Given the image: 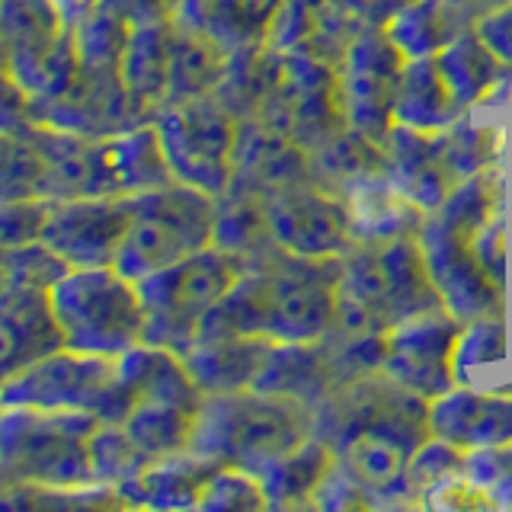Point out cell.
<instances>
[{"instance_id":"obj_1","label":"cell","mask_w":512,"mask_h":512,"mask_svg":"<svg viewBox=\"0 0 512 512\" xmlns=\"http://www.w3.org/2000/svg\"><path fill=\"white\" fill-rule=\"evenodd\" d=\"M420 244L445 304L461 320L503 314L506 301V224L503 167L493 164L458 183L429 212Z\"/></svg>"},{"instance_id":"obj_2","label":"cell","mask_w":512,"mask_h":512,"mask_svg":"<svg viewBox=\"0 0 512 512\" xmlns=\"http://www.w3.org/2000/svg\"><path fill=\"white\" fill-rule=\"evenodd\" d=\"M340 256H298L276 247L247 260L240 279L212 311L199 336H269L279 343L320 340L330 333L340 295Z\"/></svg>"},{"instance_id":"obj_3","label":"cell","mask_w":512,"mask_h":512,"mask_svg":"<svg viewBox=\"0 0 512 512\" xmlns=\"http://www.w3.org/2000/svg\"><path fill=\"white\" fill-rule=\"evenodd\" d=\"M314 436V410L288 394L234 391L208 394L192 452L260 474Z\"/></svg>"},{"instance_id":"obj_4","label":"cell","mask_w":512,"mask_h":512,"mask_svg":"<svg viewBox=\"0 0 512 512\" xmlns=\"http://www.w3.org/2000/svg\"><path fill=\"white\" fill-rule=\"evenodd\" d=\"M48 301L68 349L122 356L144 343L141 288L116 266H71L48 288Z\"/></svg>"},{"instance_id":"obj_5","label":"cell","mask_w":512,"mask_h":512,"mask_svg":"<svg viewBox=\"0 0 512 512\" xmlns=\"http://www.w3.org/2000/svg\"><path fill=\"white\" fill-rule=\"evenodd\" d=\"M93 413L0 407V468L39 490L93 487L90 436Z\"/></svg>"},{"instance_id":"obj_6","label":"cell","mask_w":512,"mask_h":512,"mask_svg":"<svg viewBox=\"0 0 512 512\" xmlns=\"http://www.w3.org/2000/svg\"><path fill=\"white\" fill-rule=\"evenodd\" d=\"M244 266L247 263L237 253L212 244L138 279L144 314H148L144 343L164 346L183 356L199 340L208 311L231 292Z\"/></svg>"},{"instance_id":"obj_7","label":"cell","mask_w":512,"mask_h":512,"mask_svg":"<svg viewBox=\"0 0 512 512\" xmlns=\"http://www.w3.org/2000/svg\"><path fill=\"white\" fill-rule=\"evenodd\" d=\"M132 221L116 256L128 279H144L189 253L215 244V196L173 180L128 196Z\"/></svg>"},{"instance_id":"obj_8","label":"cell","mask_w":512,"mask_h":512,"mask_svg":"<svg viewBox=\"0 0 512 512\" xmlns=\"http://www.w3.org/2000/svg\"><path fill=\"white\" fill-rule=\"evenodd\" d=\"M173 180L189 183L208 196H221L234 176V141L240 119L218 96L164 103L154 116Z\"/></svg>"},{"instance_id":"obj_9","label":"cell","mask_w":512,"mask_h":512,"mask_svg":"<svg viewBox=\"0 0 512 512\" xmlns=\"http://www.w3.org/2000/svg\"><path fill=\"white\" fill-rule=\"evenodd\" d=\"M119 381V356L61 346L0 381V407L93 413L106 420Z\"/></svg>"},{"instance_id":"obj_10","label":"cell","mask_w":512,"mask_h":512,"mask_svg":"<svg viewBox=\"0 0 512 512\" xmlns=\"http://www.w3.org/2000/svg\"><path fill=\"white\" fill-rule=\"evenodd\" d=\"M260 116L279 125L308 151L327 144L333 135L349 128L340 64H330L314 55L285 52L282 80Z\"/></svg>"},{"instance_id":"obj_11","label":"cell","mask_w":512,"mask_h":512,"mask_svg":"<svg viewBox=\"0 0 512 512\" xmlns=\"http://www.w3.org/2000/svg\"><path fill=\"white\" fill-rule=\"evenodd\" d=\"M407 61V48L391 36L388 26L365 23L340 64L349 125L381 144H388V135L397 122L394 109Z\"/></svg>"},{"instance_id":"obj_12","label":"cell","mask_w":512,"mask_h":512,"mask_svg":"<svg viewBox=\"0 0 512 512\" xmlns=\"http://www.w3.org/2000/svg\"><path fill=\"white\" fill-rule=\"evenodd\" d=\"M461 330L464 320L452 308L432 311L407 320V324L391 327L381 372L426 400L448 394L458 384L455 349L461 340Z\"/></svg>"},{"instance_id":"obj_13","label":"cell","mask_w":512,"mask_h":512,"mask_svg":"<svg viewBox=\"0 0 512 512\" xmlns=\"http://www.w3.org/2000/svg\"><path fill=\"white\" fill-rule=\"evenodd\" d=\"M128 221V196L48 199L39 240L68 266H116Z\"/></svg>"},{"instance_id":"obj_14","label":"cell","mask_w":512,"mask_h":512,"mask_svg":"<svg viewBox=\"0 0 512 512\" xmlns=\"http://www.w3.org/2000/svg\"><path fill=\"white\" fill-rule=\"evenodd\" d=\"M276 240L298 256H340L356 244L346 199L304 180L269 196Z\"/></svg>"},{"instance_id":"obj_15","label":"cell","mask_w":512,"mask_h":512,"mask_svg":"<svg viewBox=\"0 0 512 512\" xmlns=\"http://www.w3.org/2000/svg\"><path fill=\"white\" fill-rule=\"evenodd\" d=\"M167 183H173V170L154 122L90 138L87 196H138Z\"/></svg>"},{"instance_id":"obj_16","label":"cell","mask_w":512,"mask_h":512,"mask_svg":"<svg viewBox=\"0 0 512 512\" xmlns=\"http://www.w3.org/2000/svg\"><path fill=\"white\" fill-rule=\"evenodd\" d=\"M356 378H365V375L352 372V365L343 356L340 340L327 333V336H320V340L276 343L253 388L269 391V394H288L314 410L320 400H327L330 394L346 388V384Z\"/></svg>"},{"instance_id":"obj_17","label":"cell","mask_w":512,"mask_h":512,"mask_svg":"<svg viewBox=\"0 0 512 512\" xmlns=\"http://www.w3.org/2000/svg\"><path fill=\"white\" fill-rule=\"evenodd\" d=\"M61 346L64 340L52 314L48 288L7 279L0 282V381Z\"/></svg>"},{"instance_id":"obj_18","label":"cell","mask_w":512,"mask_h":512,"mask_svg":"<svg viewBox=\"0 0 512 512\" xmlns=\"http://www.w3.org/2000/svg\"><path fill=\"white\" fill-rule=\"evenodd\" d=\"M311 180V151L272 125L263 116L240 119L237 141H234V176L231 183L279 192L285 186H295Z\"/></svg>"},{"instance_id":"obj_19","label":"cell","mask_w":512,"mask_h":512,"mask_svg":"<svg viewBox=\"0 0 512 512\" xmlns=\"http://www.w3.org/2000/svg\"><path fill=\"white\" fill-rule=\"evenodd\" d=\"M388 151H391L394 180L404 186L426 212H436V208L452 196V189L464 183L445 128H439V132H423V128L394 122L388 135Z\"/></svg>"},{"instance_id":"obj_20","label":"cell","mask_w":512,"mask_h":512,"mask_svg":"<svg viewBox=\"0 0 512 512\" xmlns=\"http://www.w3.org/2000/svg\"><path fill=\"white\" fill-rule=\"evenodd\" d=\"M365 23L356 20L336 0H282L279 20L269 32V42L279 52L314 55L330 64H343L352 39Z\"/></svg>"},{"instance_id":"obj_21","label":"cell","mask_w":512,"mask_h":512,"mask_svg":"<svg viewBox=\"0 0 512 512\" xmlns=\"http://www.w3.org/2000/svg\"><path fill=\"white\" fill-rule=\"evenodd\" d=\"M432 436L445 439L464 452L484 445L512 442V394H477L468 388H452L429 400Z\"/></svg>"},{"instance_id":"obj_22","label":"cell","mask_w":512,"mask_h":512,"mask_svg":"<svg viewBox=\"0 0 512 512\" xmlns=\"http://www.w3.org/2000/svg\"><path fill=\"white\" fill-rule=\"evenodd\" d=\"M276 343L279 340H269V336H240V333L199 336L183 352V362L205 394H234L253 388Z\"/></svg>"},{"instance_id":"obj_23","label":"cell","mask_w":512,"mask_h":512,"mask_svg":"<svg viewBox=\"0 0 512 512\" xmlns=\"http://www.w3.org/2000/svg\"><path fill=\"white\" fill-rule=\"evenodd\" d=\"M384 266V314L391 327L407 324L413 317L448 308L442 288L432 276L420 237L378 240Z\"/></svg>"},{"instance_id":"obj_24","label":"cell","mask_w":512,"mask_h":512,"mask_svg":"<svg viewBox=\"0 0 512 512\" xmlns=\"http://www.w3.org/2000/svg\"><path fill=\"white\" fill-rule=\"evenodd\" d=\"M176 23V20H173ZM173 23L132 26L119 61V77L138 122H154L170 96V42Z\"/></svg>"},{"instance_id":"obj_25","label":"cell","mask_w":512,"mask_h":512,"mask_svg":"<svg viewBox=\"0 0 512 512\" xmlns=\"http://www.w3.org/2000/svg\"><path fill=\"white\" fill-rule=\"evenodd\" d=\"M221 461L183 452L170 458H157L144 468L135 480L122 484L116 493L125 506H148V509H199L208 480L215 477Z\"/></svg>"},{"instance_id":"obj_26","label":"cell","mask_w":512,"mask_h":512,"mask_svg":"<svg viewBox=\"0 0 512 512\" xmlns=\"http://www.w3.org/2000/svg\"><path fill=\"white\" fill-rule=\"evenodd\" d=\"M346 208L356 240L420 237L429 218L426 208L400 186L394 176H378L346 192Z\"/></svg>"},{"instance_id":"obj_27","label":"cell","mask_w":512,"mask_h":512,"mask_svg":"<svg viewBox=\"0 0 512 512\" xmlns=\"http://www.w3.org/2000/svg\"><path fill=\"white\" fill-rule=\"evenodd\" d=\"M378 176H394L388 144L352 125L311 151V180L336 196H346L349 189L378 180Z\"/></svg>"},{"instance_id":"obj_28","label":"cell","mask_w":512,"mask_h":512,"mask_svg":"<svg viewBox=\"0 0 512 512\" xmlns=\"http://www.w3.org/2000/svg\"><path fill=\"white\" fill-rule=\"evenodd\" d=\"M215 247L237 253L244 263L282 247L272 231L269 192L231 183L215 196Z\"/></svg>"},{"instance_id":"obj_29","label":"cell","mask_w":512,"mask_h":512,"mask_svg":"<svg viewBox=\"0 0 512 512\" xmlns=\"http://www.w3.org/2000/svg\"><path fill=\"white\" fill-rule=\"evenodd\" d=\"M234 48L208 32L189 26L183 20L173 23V42H170V96L176 100H196V96H212L224 74L231 68Z\"/></svg>"},{"instance_id":"obj_30","label":"cell","mask_w":512,"mask_h":512,"mask_svg":"<svg viewBox=\"0 0 512 512\" xmlns=\"http://www.w3.org/2000/svg\"><path fill=\"white\" fill-rule=\"evenodd\" d=\"M468 109L461 106L452 84L439 64V55H413L407 61L404 84H400L394 119L423 132H439V128L455 125Z\"/></svg>"},{"instance_id":"obj_31","label":"cell","mask_w":512,"mask_h":512,"mask_svg":"<svg viewBox=\"0 0 512 512\" xmlns=\"http://www.w3.org/2000/svg\"><path fill=\"white\" fill-rule=\"evenodd\" d=\"M480 13L471 0H410L384 26L407 48V55H439L448 42L480 23Z\"/></svg>"},{"instance_id":"obj_32","label":"cell","mask_w":512,"mask_h":512,"mask_svg":"<svg viewBox=\"0 0 512 512\" xmlns=\"http://www.w3.org/2000/svg\"><path fill=\"white\" fill-rule=\"evenodd\" d=\"M333 464V445L320 436H311L279 461H272L269 468L256 474L263 480L269 509H314L317 493L324 487L327 474L333 471Z\"/></svg>"},{"instance_id":"obj_33","label":"cell","mask_w":512,"mask_h":512,"mask_svg":"<svg viewBox=\"0 0 512 512\" xmlns=\"http://www.w3.org/2000/svg\"><path fill=\"white\" fill-rule=\"evenodd\" d=\"M279 10L282 0H183L176 20L208 32L228 48H244L269 39Z\"/></svg>"},{"instance_id":"obj_34","label":"cell","mask_w":512,"mask_h":512,"mask_svg":"<svg viewBox=\"0 0 512 512\" xmlns=\"http://www.w3.org/2000/svg\"><path fill=\"white\" fill-rule=\"evenodd\" d=\"M285 71V52H279L269 39L234 48L231 68L215 90L218 100L228 106L237 119H253L266 109L276 93Z\"/></svg>"},{"instance_id":"obj_35","label":"cell","mask_w":512,"mask_h":512,"mask_svg":"<svg viewBox=\"0 0 512 512\" xmlns=\"http://www.w3.org/2000/svg\"><path fill=\"white\" fill-rule=\"evenodd\" d=\"M439 64L464 109L493 100V93L500 90L509 74L506 64L493 55V48L480 39L477 26L461 32L455 42H448L439 52Z\"/></svg>"},{"instance_id":"obj_36","label":"cell","mask_w":512,"mask_h":512,"mask_svg":"<svg viewBox=\"0 0 512 512\" xmlns=\"http://www.w3.org/2000/svg\"><path fill=\"white\" fill-rule=\"evenodd\" d=\"M45 199V164L29 128H0V202Z\"/></svg>"},{"instance_id":"obj_37","label":"cell","mask_w":512,"mask_h":512,"mask_svg":"<svg viewBox=\"0 0 512 512\" xmlns=\"http://www.w3.org/2000/svg\"><path fill=\"white\" fill-rule=\"evenodd\" d=\"M468 474V452L445 439L432 436L413 452L407 471H404V484H400V503L407 506H423V500L445 487L448 480Z\"/></svg>"},{"instance_id":"obj_38","label":"cell","mask_w":512,"mask_h":512,"mask_svg":"<svg viewBox=\"0 0 512 512\" xmlns=\"http://www.w3.org/2000/svg\"><path fill=\"white\" fill-rule=\"evenodd\" d=\"M90 464H93V480L103 487L119 490L128 480H135L151 458L132 442V436L119 423H103L93 429L90 436Z\"/></svg>"},{"instance_id":"obj_39","label":"cell","mask_w":512,"mask_h":512,"mask_svg":"<svg viewBox=\"0 0 512 512\" xmlns=\"http://www.w3.org/2000/svg\"><path fill=\"white\" fill-rule=\"evenodd\" d=\"M506 359V327H503V314H480L464 320L461 340L455 349V375L458 384L468 381L471 368L490 365V362H503Z\"/></svg>"},{"instance_id":"obj_40","label":"cell","mask_w":512,"mask_h":512,"mask_svg":"<svg viewBox=\"0 0 512 512\" xmlns=\"http://www.w3.org/2000/svg\"><path fill=\"white\" fill-rule=\"evenodd\" d=\"M199 509H269L266 500V490H263V480L244 471V468H234V464H221L215 471V477L208 480L205 496Z\"/></svg>"},{"instance_id":"obj_41","label":"cell","mask_w":512,"mask_h":512,"mask_svg":"<svg viewBox=\"0 0 512 512\" xmlns=\"http://www.w3.org/2000/svg\"><path fill=\"white\" fill-rule=\"evenodd\" d=\"M468 477L493 496L496 509H512V442L471 448Z\"/></svg>"},{"instance_id":"obj_42","label":"cell","mask_w":512,"mask_h":512,"mask_svg":"<svg viewBox=\"0 0 512 512\" xmlns=\"http://www.w3.org/2000/svg\"><path fill=\"white\" fill-rule=\"evenodd\" d=\"M45 208H48V199L0 202V253L26 247V244H32V240H39Z\"/></svg>"},{"instance_id":"obj_43","label":"cell","mask_w":512,"mask_h":512,"mask_svg":"<svg viewBox=\"0 0 512 512\" xmlns=\"http://www.w3.org/2000/svg\"><path fill=\"white\" fill-rule=\"evenodd\" d=\"M365 506H378V500L333 464V471L327 474L324 487L317 493L314 509H340L343 512V509H365Z\"/></svg>"},{"instance_id":"obj_44","label":"cell","mask_w":512,"mask_h":512,"mask_svg":"<svg viewBox=\"0 0 512 512\" xmlns=\"http://www.w3.org/2000/svg\"><path fill=\"white\" fill-rule=\"evenodd\" d=\"M423 506L426 509H458V512H464V509H496L493 496L484 487H477L468 474L448 480V484L439 490H432L423 500Z\"/></svg>"},{"instance_id":"obj_45","label":"cell","mask_w":512,"mask_h":512,"mask_svg":"<svg viewBox=\"0 0 512 512\" xmlns=\"http://www.w3.org/2000/svg\"><path fill=\"white\" fill-rule=\"evenodd\" d=\"M183 0H100V7L119 16L128 26H148V23H173L180 16Z\"/></svg>"},{"instance_id":"obj_46","label":"cell","mask_w":512,"mask_h":512,"mask_svg":"<svg viewBox=\"0 0 512 512\" xmlns=\"http://www.w3.org/2000/svg\"><path fill=\"white\" fill-rule=\"evenodd\" d=\"M477 32H480V39L493 48V55L500 58L506 68H512V4H503L490 10L487 16H480Z\"/></svg>"},{"instance_id":"obj_47","label":"cell","mask_w":512,"mask_h":512,"mask_svg":"<svg viewBox=\"0 0 512 512\" xmlns=\"http://www.w3.org/2000/svg\"><path fill=\"white\" fill-rule=\"evenodd\" d=\"M52 7L58 10V16L64 20V26H68V29H77L80 23L87 20L90 13H96V7H100V0H52Z\"/></svg>"},{"instance_id":"obj_48","label":"cell","mask_w":512,"mask_h":512,"mask_svg":"<svg viewBox=\"0 0 512 512\" xmlns=\"http://www.w3.org/2000/svg\"><path fill=\"white\" fill-rule=\"evenodd\" d=\"M493 100H506V103H512V74H506V80H503V84H500V90H496L493 93Z\"/></svg>"},{"instance_id":"obj_49","label":"cell","mask_w":512,"mask_h":512,"mask_svg":"<svg viewBox=\"0 0 512 512\" xmlns=\"http://www.w3.org/2000/svg\"><path fill=\"white\" fill-rule=\"evenodd\" d=\"M471 4L480 10V13H490V10H496V7H503V4H512V0H471Z\"/></svg>"},{"instance_id":"obj_50","label":"cell","mask_w":512,"mask_h":512,"mask_svg":"<svg viewBox=\"0 0 512 512\" xmlns=\"http://www.w3.org/2000/svg\"><path fill=\"white\" fill-rule=\"evenodd\" d=\"M7 68V45H4V39H0V71Z\"/></svg>"},{"instance_id":"obj_51","label":"cell","mask_w":512,"mask_h":512,"mask_svg":"<svg viewBox=\"0 0 512 512\" xmlns=\"http://www.w3.org/2000/svg\"><path fill=\"white\" fill-rule=\"evenodd\" d=\"M500 394H512V384H503V388H496Z\"/></svg>"}]
</instances>
